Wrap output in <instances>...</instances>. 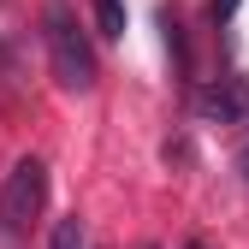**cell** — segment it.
Here are the masks:
<instances>
[{
	"mask_svg": "<svg viewBox=\"0 0 249 249\" xmlns=\"http://www.w3.org/2000/svg\"><path fill=\"white\" fill-rule=\"evenodd\" d=\"M42 42H48V66H53L59 89L89 95L101 71H95V42L83 36V24H77V6H71V0H48V6H42Z\"/></svg>",
	"mask_w": 249,
	"mask_h": 249,
	"instance_id": "1",
	"label": "cell"
},
{
	"mask_svg": "<svg viewBox=\"0 0 249 249\" xmlns=\"http://www.w3.org/2000/svg\"><path fill=\"white\" fill-rule=\"evenodd\" d=\"M42 202H48V166L42 154H24L0 184V231H24L42 213Z\"/></svg>",
	"mask_w": 249,
	"mask_h": 249,
	"instance_id": "2",
	"label": "cell"
},
{
	"mask_svg": "<svg viewBox=\"0 0 249 249\" xmlns=\"http://www.w3.org/2000/svg\"><path fill=\"white\" fill-rule=\"evenodd\" d=\"M196 113L213 124H249V83L243 77H213L196 89Z\"/></svg>",
	"mask_w": 249,
	"mask_h": 249,
	"instance_id": "3",
	"label": "cell"
},
{
	"mask_svg": "<svg viewBox=\"0 0 249 249\" xmlns=\"http://www.w3.org/2000/svg\"><path fill=\"white\" fill-rule=\"evenodd\" d=\"M95 30H101L107 42L124 36V0H95Z\"/></svg>",
	"mask_w": 249,
	"mask_h": 249,
	"instance_id": "4",
	"label": "cell"
},
{
	"mask_svg": "<svg viewBox=\"0 0 249 249\" xmlns=\"http://www.w3.org/2000/svg\"><path fill=\"white\" fill-rule=\"evenodd\" d=\"M48 249H89V243H83V220H77V213H71V220H59V226H53Z\"/></svg>",
	"mask_w": 249,
	"mask_h": 249,
	"instance_id": "5",
	"label": "cell"
},
{
	"mask_svg": "<svg viewBox=\"0 0 249 249\" xmlns=\"http://www.w3.org/2000/svg\"><path fill=\"white\" fill-rule=\"evenodd\" d=\"M231 12H237V0H213V24H226Z\"/></svg>",
	"mask_w": 249,
	"mask_h": 249,
	"instance_id": "6",
	"label": "cell"
},
{
	"mask_svg": "<svg viewBox=\"0 0 249 249\" xmlns=\"http://www.w3.org/2000/svg\"><path fill=\"white\" fill-rule=\"evenodd\" d=\"M237 172H243V184H249V142L237 148Z\"/></svg>",
	"mask_w": 249,
	"mask_h": 249,
	"instance_id": "7",
	"label": "cell"
},
{
	"mask_svg": "<svg viewBox=\"0 0 249 249\" xmlns=\"http://www.w3.org/2000/svg\"><path fill=\"white\" fill-rule=\"evenodd\" d=\"M184 249H208V243H184Z\"/></svg>",
	"mask_w": 249,
	"mask_h": 249,
	"instance_id": "8",
	"label": "cell"
}]
</instances>
